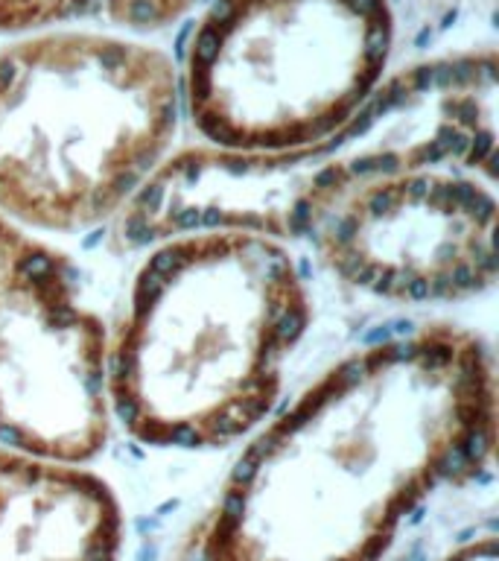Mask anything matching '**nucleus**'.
<instances>
[{
  "instance_id": "nucleus-1",
  "label": "nucleus",
  "mask_w": 499,
  "mask_h": 561,
  "mask_svg": "<svg viewBox=\"0 0 499 561\" xmlns=\"http://www.w3.org/2000/svg\"><path fill=\"white\" fill-rule=\"evenodd\" d=\"M493 351L423 325L333 362L269 415L173 561H380L438 488L491 465Z\"/></svg>"
},
{
  "instance_id": "nucleus-4",
  "label": "nucleus",
  "mask_w": 499,
  "mask_h": 561,
  "mask_svg": "<svg viewBox=\"0 0 499 561\" xmlns=\"http://www.w3.org/2000/svg\"><path fill=\"white\" fill-rule=\"evenodd\" d=\"M181 85L167 53L41 30L0 50V217L74 234L117 219L167 161Z\"/></svg>"
},
{
  "instance_id": "nucleus-7",
  "label": "nucleus",
  "mask_w": 499,
  "mask_h": 561,
  "mask_svg": "<svg viewBox=\"0 0 499 561\" xmlns=\"http://www.w3.org/2000/svg\"><path fill=\"white\" fill-rule=\"evenodd\" d=\"M496 173L426 164L353 190L307 243L348 287L394 304H453L496 280Z\"/></svg>"
},
{
  "instance_id": "nucleus-5",
  "label": "nucleus",
  "mask_w": 499,
  "mask_h": 561,
  "mask_svg": "<svg viewBox=\"0 0 499 561\" xmlns=\"http://www.w3.org/2000/svg\"><path fill=\"white\" fill-rule=\"evenodd\" d=\"M391 47L389 0H213L187 41L181 108L205 146L292 149L362 108Z\"/></svg>"
},
{
  "instance_id": "nucleus-8",
  "label": "nucleus",
  "mask_w": 499,
  "mask_h": 561,
  "mask_svg": "<svg viewBox=\"0 0 499 561\" xmlns=\"http://www.w3.org/2000/svg\"><path fill=\"white\" fill-rule=\"evenodd\" d=\"M196 0H0V33L30 35L53 24L105 18L129 30H155L181 18Z\"/></svg>"
},
{
  "instance_id": "nucleus-10",
  "label": "nucleus",
  "mask_w": 499,
  "mask_h": 561,
  "mask_svg": "<svg viewBox=\"0 0 499 561\" xmlns=\"http://www.w3.org/2000/svg\"><path fill=\"white\" fill-rule=\"evenodd\" d=\"M21 234H24L21 228H15V226H12L9 219H3V217H0V258L6 255V251H9V246L15 243Z\"/></svg>"
},
{
  "instance_id": "nucleus-6",
  "label": "nucleus",
  "mask_w": 499,
  "mask_h": 561,
  "mask_svg": "<svg viewBox=\"0 0 499 561\" xmlns=\"http://www.w3.org/2000/svg\"><path fill=\"white\" fill-rule=\"evenodd\" d=\"M108 340L70 260L24 231L0 258V447L91 465L114 421Z\"/></svg>"
},
{
  "instance_id": "nucleus-3",
  "label": "nucleus",
  "mask_w": 499,
  "mask_h": 561,
  "mask_svg": "<svg viewBox=\"0 0 499 561\" xmlns=\"http://www.w3.org/2000/svg\"><path fill=\"white\" fill-rule=\"evenodd\" d=\"M426 164L496 173L493 50L386 76L356 115L301 146L225 152L202 144L167 156L114 219V234L129 249L198 228L307 240L353 190Z\"/></svg>"
},
{
  "instance_id": "nucleus-2",
  "label": "nucleus",
  "mask_w": 499,
  "mask_h": 561,
  "mask_svg": "<svg viewBox=\"0 0 499 561\" xmlns=\"http://www.w3.org/2000/svg\"><path fill=\"white\" fill-rule=\"evenodd\" d=\"M312 299L287 243L234 228L146 246L108 340L111 415L161 451H217L275 412Z\"/></svg>"
},
{
  "instance_id": "nucleus-9",
  "label": "nucleus",
  "mask_w": 499,
  "mask_h": 561,
  "mask_svg": "<svg viewBox=\"0 0 499 561\" xmlns=\"http://www.w3.org/2000/svg\"><path fill=\"white\" fill-rule=\"evenodd\" d=\"M441 561H499L496 535L493 532H482V535L467 538L459 546H453L447 555H441Z\"/></svg>"
}]
</instances>
